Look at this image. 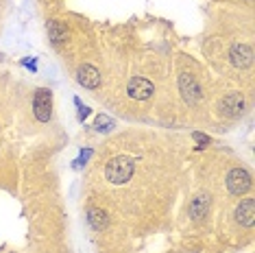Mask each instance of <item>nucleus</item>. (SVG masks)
I'll list each match as a JSON object with an SVG mask.
<instances>
[{
	"label": "nucleus",
	"mask_w": 255,
	"mask_h": 253,
	"mask_svg": "<svg viewBox=\"0 0 255 253\" xmlns=\"http://www.w3.org/2000/svg\"><path fill=\"white\" fill-rule=\"evenodd\" d=\"M77 81L88 90H96L101 85V72L94 66H90V63H83L77 72Z\"/></svg>",
	"instance_id": "39448f33"
},
{
	"label": "nucleus",
	"mask_w": 255,
	"mask_h": 253,
	"mask_svg": "<svg viewBox=\"0 0 255 253\" xmlns=\"http://www.w3.org/2000/svg\"><path fill=\"white\" fill-rule=\"evenodd\" d=\"M179 88H181V94L188 103H196L201 99V88L196 85L192 74H181V77H179Z\"/></svg>",
	"instance_id": "0eeeda50"
},
{
	"label": "nucleus",
	"mask_w": 255,
	"mask_h": 253,
	"mask_svg": "<svg viewBox=\"0 0 255 253\" xmlns=\"http://www.w3.org/2000/svg\"><path fill=\"white\" fill-rule=\"evenodd\" d=\"M227 188L231 194H245L251 188V175L245 168H234L227 175Z\"/></svg>",
	"instance_id": "7ed1b4c3"
},
{
	"label": "nucleus",
	"mask_w": 255,
	"mask_h": 253,
	"mask_svg": "<svg viewBox=\"0 0 255 253\" xmlns=\"http://www.w3.org/2000/svg\"><path fill=\"white\" fill-rule=\"evenodd\" d=\"M74 103H77V107H79V120H85V118L90 116V107L81 105V101H79V99H74Z\"/></svg>",
	"instance_id": "4468645a"
},
{
	"label": "nucleus",
	"mask_w": 255,
	"mask_h": 253,
	"mask_svg": "<svg viewBox=\"0 0 255 253\" xmlns=\"http://www.w3.org/2000/svg\"><path fill=\"white\" fill-rule=\"evenodd\" d=\"M207 210H210V197H207V194H199V197H194L192 203H190V214H192L194 221H201V218L207 214Z\"/></svg>",
	"instance_id": "9d476101"
},
{
	"label": "nucleus",
	"mask_w": 255,
	"mask_h": 253,
	"mask_svg": "<svg viewBox=\"0 0 255 253\" xmlns=\"http://www.w3.org/2000/svg\"><path fill=\"white\" fill-rule=\"evenodd\" d=\"M242 109H245V101H242V96L238 94V92L227 94L220 101V112H223L225 116H238V114H242Z\"/></svg>",
	"instance_id": "1a4fd4ad"
},
{
	"label": "nucleus",
	"mask_w": 255,
	"mask_h": 253,
	"mask_svg": "<svg viewBox=\"0 0 255 253\" xmlns=\"http://www.w3.org/2000/svg\"><path fill=\"white\" fill-rule=\"evenodd\" d=\"M90 155H92V151H90V148H88V151H83V153H81V157L77 159V166H83V164H85V159H88Z\"/></svg>",
	"instance_id": "2eb2a0df"
},
{
	"label": "nucleus",
	"mask_w": 255,
	"mask_h": 253,
	"mask_svg": "<svg viewBox=\"0 0 255 253\" xmlns=\"http://www.w3.org/2000/svg\"><path fill=\"white\" fill-rule=\"evenodd\" d=\"M236 221L245 227H253L255 223V203L253 199H245L240 201V205L236 208Z\"/></svg>",
	"instance_id": "6e6552de"
},
{
	"label": "nucleus",
	"mask_w": 255,
	"mask_h": 253,
	"mask_svg": "<svg viewBox=\"0 0 255 253\" xmlns=\"http://www.w3.org/2000/svg\"><path fill=\"white\" fill-rule=\"evenodd\" d=\"M127 92H129V96L131 99H135V101H146L153 96V83L148 81V79H142V77H133L129 85H127Z\"/></svg>",
	"instance_id": "20e7f679"
},
{
	"label": "nucleus",
	"mask_w": 255,
	"mask_h": 253,
	"mask_svg": "<svg viewBox=\"0 0 255 253\" xmlns=\"http://www.w3.org/2000/svg\"><path fill=\"white\" fill-rule=\"evenodd\" d=\"M133 170H135V164H133L131 157H114L112 162L107 164L105 168V177L112 183H127L133 177Z\"/></svg>",
	"instance_id": "f257e3e1"
},
{
	"label": "nucleus",
	"mask_w": 255,
	"mask_h": 253,
	"mask_svg": "<svg viewBox=\"0 0 255 253\" xmlns=\"http://www.w3.org/2000/svg\"><path fill=\"white\" fill-rule=\"evenodd\" d=\"M88 223L96 229V232H101V229H105L109 225V218L103 210H90L88 212Z\"/></svg>",
	"instance_id": "9b49d317"
},
{
	"label": "nucleus",
	"mask_w": 255,
	"mask_h": 253,
	"mask_svg": "<svg viewBox=\"0 0 255 253\" xmlns=\"http://www.w3.org/2000/svg\"><path fill=\"white\" fill-rule=\"evenodd\" d=\"M48 35H50V39H53V44L63 42V39H66V26L57 20L48 22Z\"/></svg>",
	"instance_id": "f8f14e48"
},
{
	"label": "nucleus",
	"mask_w": 255,
	"mask_h": 253,
	"mask_svg": "<svg viewBox=\"0 0 255 253\" xmlns=\"http://www.w3.org/2000/svg\"><path fill=\"white\" fill-rule=\"evenodd\" d=\"M231 63L238 68H249L253 63V50H251V46H247V44H236L234 48H231Z\"/></svg>",
	"instance_id": "423d86ee"
},
{
	"label": "nucleus",
	"mask_w": 255,
	"mask_h": 253,
	"mask_svg": "<svg viewBox=\"0 0 255 253\" xmlns=\"http://www.w3.org/2000/svg\"><path fill=\"white\" fill-rule=\"evenodd\" d=\"M33 112L39 123H48L53 116V92L48 88H37L35 99H33Z\"/></svg>",
	"instance_id": "f03ea898"
},
{
	"label": "nucleus",
	"mask_w": 255,
	"mask_h": 253,
	"mask_svg": "<svg viewBox=\"0 0 255 253\" xmlns=\"http://www.w3.org/2000/svg\"><path fill=\"white\" fill-rule=\"evenodd\" d=\"M114 120H109L107 116H98L96 118V131H112Z\"/></svg>",
	"instance_id": "ddd939ff"
}]
</instances>
